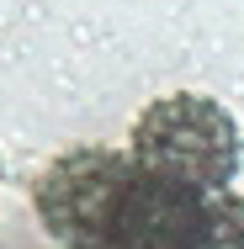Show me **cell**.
Listing matches in <instances>:
<instances>
[{"instance_id": "277c9868", "label": "cell", "mask_w": 244, "mask_h": 249, "mask_svg": "<svg viewBox=\"0 0 244 249\" xmlns=\"http://www.w3.org/2000/svg\"><path fill=\"white\" fill-rule=\"evenodd\" d=\"M202 249H244V196L223 191L207 207V239Z\"/></svg>"}, {"instance_id": "7a4b0ae2", "label": "cell", "mask_w": 244, "mask_h": 249, "mask_svg": "<svg viewBox=\"0 0 244 249\" xmlns=\"http://www.w3.org/2000/svg\"><path fill=\"white\" fill-rule=\"evenodd\" d=\"M138 159L117 149H69L32 186V207L64 249H112V228L122 217Z\"/></svg>"}, {"instance_id": "3957f363", "label": "cell", "mask_w": 244, "mask_h": 249, "mask_svg": "<svg viewBox=\"0 0 244 249\" xmlns=\"http://www.w3.org/2000/svg\"><path fill=\"white\" fill-rule=\"evenodd\" d=\"M207 207L212 196L138 170L122 201V217L112 228V249H202Z\"/></svg>"}, {"instance_id": "6da1fadb", "label": "cell", "mask_w": 244, "mask_h": 249, "mask_svg": "<svg viewBox=\"0 0 244 249\" xmlns=\"http://www.w3.org/2000/svg\"><path fill=\"white\" fill-rule=\"evenodd\" d=\"M239 122L212 96H175L149 101L133 122V159L149 175H165L175 186H191L202 196H223L239 175Z\"/></svg>"}]
</instances>
